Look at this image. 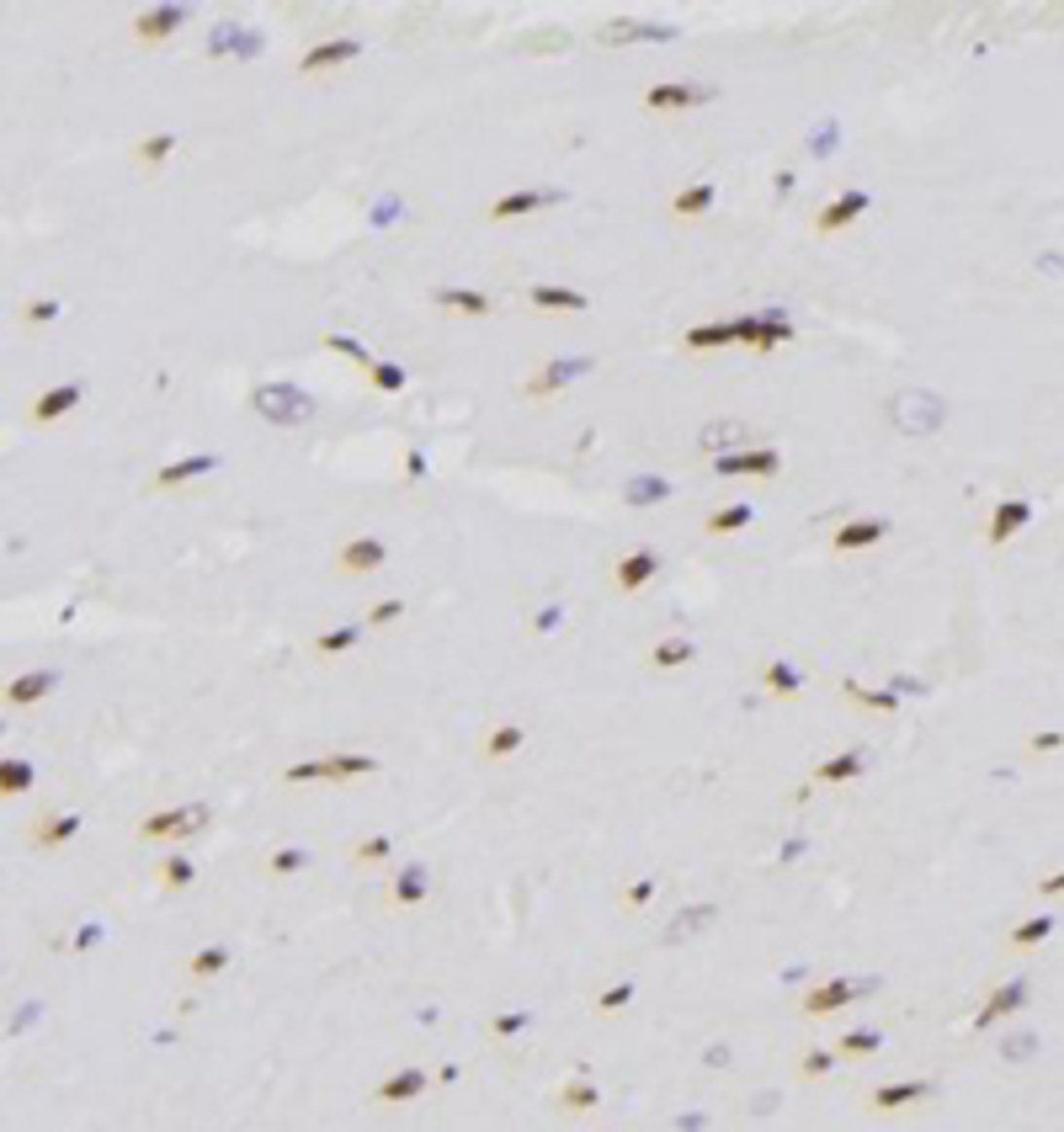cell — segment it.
<instances>
[{
  "label": "cell",
  "instance_id": "obj_1",
  "mask_svg": "<svg viewBox=\"0 0 1064 1132\" xmlns=\"http://www.w3.org/2000/svg\"><path fill=\"white\" fill-rule=\"evenodd\" d=\"M251 404L271 426H303L314 415V399L303 389H293V383H262V389L251 394Z\"/></svg>",
  "mask_w": 1064,
  "mask_h": 1132
},
{
  "label": "cell",
  "instance_id": "obj_2",
  "mask_svg": "<svg viewBox=\"0 0 1064 1132\" xmlns=\"http://www.w3.org/2000/svg\"><path fill=\"white\" fill-rule=\"evenodd\" d=\"M942 421H947V404L937 399V394H900V399H894V426L910 431V436L937 431Z\"/></svg>",
  "mask_w": 1064,
  "mask_h": 1132
},
{
  "label": "cell",
  "instance_id": "obj_3",
  "mask_svg": "<svg viewBox=\"0 0 1064 1132\" xmlns=\"http://www.w3.org/2000/svg\"><path fill=\"white\" fill-rule=\"evenodd\" d=\"M873 989H878V978H831V983H820V989L803 994L798 1011L803 1015H831V1011H841V1005L863 1000V994H873Z\"/></svg>",
  "mask_w": 1064,
  "mask_h": 1132
},
{
  "label": "cell",
  "instance_id": "obj_4",
  "mask_svg": "<svg viewBox=\"0 0 1064 1132\" xmlns=\"http://www.w3.org/2000/svg\"><path fill=\"white\" fill-rule=\"evenodd\" d=\"M777 468H783V452H772V447H740V452H719L713 458V473H751V479H777Z\"/></svg>",
  "mask_w": 1064,
  "mask_h": 1132
},
{
  "label": "cell",
  "instance_id": "obj_5",
  "mask_svg": "<svg viewBox=\"0 0 1064 1132\" xmlns=\"http://www.w3.org/2000/svg\"><path fill=\"white\" fill-rule=\"evenodd\" d=\"M208 819V808H165V813H150V819L139 824V840H187L197 824Z\"/></svg>",
  "mask_w": 1064,
  "mask_h": 1132
},
{
  "label": "cell",
  "instance_id": "obj_6",
  "mask_svg": "<svg viewBox=\"0 0 1064 1132\" xmlns=\"http://www.w3.org/2000/svg\"><path fill=\"white\" fill-rule=\"evenodd\" d=\"M868 191L863 187H852V191H841V197H831L820 213H814V234H835V229H852L857 219L868 213Z\"/></svg>",
  "mask_w": 1064,
  "mask_h": 1132
},
{
  "label": "cell",
  "instance_id": "obj_7",
  "mask_svg": "<svg viewBox=\"0 0 1064 1132\" xmlns=\"http://www.w3.org/2000/svg\"><path fill=\"white\" fill-rule=\"evenodd\" d=\"M585 367H591L585 357H553V361H543V372H532V378L522 383V394H527V399H549V394L564 389V383L581 378Z\"/></svg>",
  "mask_w": 1064,
  "mask_h": 1132
},
{
  "label": "cell",
  "instance_id": "obj_8",
  "mask_svg": "<svg viewBox=\"0 0 1064 1132\" xmlns=\"http://www.w3.org/2000/svg\"><path fill=\"white\" fill-rule=\"evenodd\" d=\"M708 96H713L708 86L660 81V86H650V90H644V107H650V112H692V107H703Z\"/></svg>",
  "mask_w": 1064,
  "mask_h": 1132
},
{
  "label": "cell",
  "instance_id": "obj_9",
  "mask_svg": "<svg viewBox=\"0 0 1064 1132\" xmlns=\"http://www.w3.org/2000/svg\"><path fill=\"white\" fill-rule=\"evenodd\" d=\"M1027 994H1033V989H1027V978H1006L1001 989H990V1000H984V1011L975 1015V1032H990V1026L1001 1021V1015L1022 1011V1005H1027Z\"/></svg>",
  "mask_w": 1064,
  "mask_h": 1132
},
{
  "label": "cell",
  "instance_id": "obj_10",
  "mask_svg": "<svg viewBox=\"0 0 1064 1132\" xmlns=\"http://www.w3.org/2000/svg\"><path fill=\"white\" fill-rule=\"evenodd\" d=\"M564 202V191H506V197L490 202V223H512V219H527L538 208H553Z\"/></svg>",
  "mask_w": 1064,
  "mask_h": 1132
},
{
  "label": "cell",
  "instance_id": "obj_11",
  "mask_svg": "<svg viewBox=\"0 0 1064 1132\" xmlns=\"http://www.w3.org/2000/svg\"><path fill=\"white\" fill-rule=\"evenodd\" d=\"M176 27H187V6H150L133 17V38L139 43H165Z\"/></svg>",
  "mask_w": 1064,
  "mask_h": 1132
},
{
  "label": "cell",
  "instance_id": "obj_12",
  "mask_svg": "<svg viewBox=\"0 0 1064 1132\" xmlns=\"http://www.w3.org/2000/svg\"><path fill=\"white\" fill-rule=\"evenodd\" d=\"M336 564H341L346 574H372V569L389 564V542L383 537H352L341 553H336Z\"/></svg>",
  "mask_w": 1064,
  "mask_h": 1132
},
{
  "label": "cell",
  "instance_id": "obj_13",
  "mask_svg": "<svg viewBox=\"0 0 1064 1132\" xmlns=\"http://www.w3.org/2000/svg\"><path fill=\"white\" fill-rule=\"evenodd\" d=\"M660 574V553L655 548H633L628 559H618V569H613V580H618V591H644V585Z\"/></svg>",
  "mask_w": 1064,
  "mask_h": 1132
},
{
  "label": "cell",
  "instance_id": "obj_14",
  "mask_svg": "<svg viewBox=\"0 0 1064 1132\" xmlns=\"http://www.w3.org/2000/svg\"><path fill=\"white\" fill-rule=\"evenodd\" d=\"M362 53L357 38H331V43H314L309 53L299 59V75H320V70H336V64H352Z\"/></svg>",
  "mask_w": 1064,
  "mask_h": 1132
},
{
  "label": "cell",
  "instance_id": "obj_15",
  "mask_svg": "<svg viewBox=\"0 0 1064 1132\" xmlns=\"http://www.w3.org/2000/svg\"><path fill=\"white\" fill-rule=\"evenodd\" d=\"M889 537V522H846V527H835V537H831V548L835 553H863V548H873V542H884Z\"/></svg>",
  "mask_w": 1064,
  "mask_h": 1132
},
{
  "label": "cell",
  "instance_id": "obj_16",
  "mask_svg": "<svg viewBox=\"0 0 1064 1132\" xmlns=\"http://www.w3.org/2000/svg\"><path fill=\"white\" fill-rule=\"evenodd\" d=\"M926 1095H932L926 1080H894V1084H884V1090L868 1095V1106H873V1112H900V1106H915V1101H926Z\"/></svg>",
  "mask_w": 1064,
  "mask_h": 1132
},
{
  "label": "cell",
  "instance_id": "obj_17",
  "mask_svg": "<svg viewBox=\"0 0 1064 1132\" xmlns=\"http://www.w3.org/2000/svg\"><path fill=\"white\" fill-rule=\"evenodd\" d=\"M75 404H81V383H59V389H49V394L32 399V421L49 426V421H59V415H70Z\"/></svg>",
  "mask_w": 1064,
  "mask_h": 1132
},
{
  "label": "cell",
  "instance_id": "obj_18",
  "mask_svg": "<svg viewBox=\"0 0 1064 1132\" xmlns=\"http://www.w3.org/2000/svg\"><path fill=\"white\" fill-rule=\"evenodd\" d=\"M59 686V670H38V675H17V681L6 686V702L11 707H32V702H43Z\"/></svg>",
  "mask_w": 1064,
  "mask_h": 1132
},
{
  "label": "cell",
  "instance_id": "obj_19",
  "mask_svg": "<svg viewBox=\"0 0 1064 1132\" xmlns=\"http://www.w3.org/2000/svg\"><path fill=\"white\" fill-rule=\"evenodd\" d=\"M863 772H868V750H863V744H852V750H841L835 761L814 766V782H852V776H863Z\"/></svg>",
  "mask_w": 1064,
  "mask_h": 1132
},
{
  "label": "cell",
  "instance_id": "obj_20",
  "mask_svg": "<svg viewBox=\"0 0 1064 1132\" xmlns=\"http://www.w3.org/2000/svg\"><path fill=\"white\" fill-rule=\"evenodd\" d=\"M219 468V458L213 452H197V458H181V463H165L160 473H155V490H176V484H187V479H197V473H213Z\"/></svg>",
  "mask_w": 1064,
  "mask_h": 1132
},
{
  "label": "cell",
  "instance_id": "obj_21",
  "mask_svg": "<svg viewBox=\"0 0 1064 1132\" xmlns=\"http://www.w3.org/2000/svg\"><path fill=\"white\" fill-rule=\"evenodd\" d=\"M426 1090V1069H394L389 1080L378 1084V1101L383 1106H400V1101H415Z\"/></svg>",
  "mask_w": 1064,
  "mask_h": 1132
},
{
  "label": "cell",
  "instance_id": "obj_22",
  "mask_svg": "<svg viewBox=\"0 0 1064 1132\" xmlns=\"http://www.w3.org/2000/svg\"><path fill=\"white\" fill-rule=\"evenodd\" d=\"M1027 522H1033V500H1006V505H995V516H990V542H1011V532L1027 527Z\"/></svg>",
  "mask_w": 1064,
  "mask_h": 1132
},
{
  "label": "cell",
  "instance_id": "obj_23",
  "mask_svg": "<svg viewBox=\"0 0 1064 1132\" xmlns=\"http://www.w3.org/2000/svg\"><path fill=\"white\" fill-rule=\"evenodd\" d=\"M527 303H532V309H570V314H581V309H585V292H575V288H549V282H532V288H527Z\"/></svg>",
  "mask_w": 1064,
  "mask_h": 1132
},
{
  "label": "cell",
  "instance_id": "obj_24",
  "mask_svg": "<svg viewBox=\"0 0 1064 1132\" xmlns=\"http://www.w3.org/2000/svg\"><path fill=\"white\" fill-rule=\"evenodd\" d=\"M432 298L443 303V309H458V314H469V320H484V314L495 309V303L484 298V292H474V288H437Z\"/></svg>",
  "mask_w": 1064,
  "mask_h": 1132
},
{
  "label": "cell",
  "instance_id": "obj_25",
  "mask_svg": "<svg viewBox=\"0 0 1064 1132\" xmlns=\"http://www.w3.org/2000/svg\"><path fill=\"white\" fill-rule=\"evenodd\" d=\"M81 830V813H49V819H38V830H32V845H43V851H53V845H64L70 835Z\"/></svg>",
  "mask_w": 1064,
  "mask_h": 1132
},
{
  "label": "cell",
  "instance_id": "obj_26",
  "mask_svg": "<svg viewBox=\"0 0 1064 1132\" xmlns=\"http://www.w3.org/2000/svg\"><path fill=\"white\" fill-rule=\"evenodd\" d=\"M713 197H719V191H713L708 181H692V187H682L671 197V213H676V219H697V213L713 208Z\"/></svg>",
  "mask_w": 1064,
  "mask_h": 1132
},
{
  "label": "cell",
  "instance_id": "obj_27",
  "mask_svg": "<svg viewBox=\"0 0 1064 1132\" xmlns=\"http://www.w3.org/2000/svg\"><path fill=\"white\" fill-rule=\"evenodd\" d=\"M655 43V38H676V27H650V21H613V27L602 32V43Z\"/></svg>",
  "mask_w": 1064,
  "mask_h": 1132
},
{
  "label": "cell",
  "instance_id": "obj_28",
  "mask_svg": "<svg viewBox=\"0 0 1064 1132\" xmlns=\"http://www.w3.org/2000/svg\"><path fill=\"white\" fill-rule=\"evenodd\" d=\"M719 346H734V320L692 325V330H687V351H719Z\"/></svg>",
  "mask_w": 1064,
  "mask_h": 1132
},
{
  "label": "cell",
  "instance_id": "obj_29",
  "mask_svg": "<svg viewBox=\"0 0 1064 1132\" xmlns=\"http://www.w3.org/2000/svg\"><path fill=\"white\" fill-rule=\"evenodd\" d=\"M697 660V643L692 638H665V643H655L650 649V665H660V670H676V665H692Z\"/></svg>",
  "mask_w": 1064,
  "mask_h": 1132
},
{
  "label": "cell",
  "instance_id": "obj_30",
  "mask_svg": "<svg viewBox=\"0 0 1064 1132\" xmlns=\"http://www.w3.org/2000/svg\"><path fill=\"white\" fill-rule=\"evenodd\" d=\"M522 739H527V734H522V723H501V729H490V734H484V755H490V761H506V755H516V750H522Z\"/></svg>",
  "mask_w": 1064,
  "mask_h": 1132
},
{
  "label": "cell",
  "instance_id": "obj_31",
  "mask_svg": "<svg viewBox=\"0 0 1064 1132\" xmlns=\"http://www.w3.org/2000/svg\"><path fill=\"white\" fill-rule=\"evenodd\" d=\"M1054 936V914H1038V920H1027V925H1016L1011 936H1006V946L1011 952H1027V946H1038V942H1048Z\"/></svg>",
  "mask_w": 1064,
  "mask_h": 1132
},
{
  "label": "cell",
  "instance_id": "obj_32",
  "mask_svg": "<svg viewBox=\"0 0 1064 1132\" xmlns=\"http://www.w3.org/2000/svg\"><path fill=\"white\" fill-rule=\"evenodd\" d=\"M751 505H724V511H713L708 516V537H729V532H745L751 527Z\"/></svg>",
  "mask_w": 1064,
  "mask_h": 1132
},
{
  "label": "cell",
  "instance_id": "obj_33",
  "mask_svg": "<svg viewBox=\"0 0 1064 1132\" xmlns=\"http://www.w3.org/2000/svg\"><path fill=\"white\" fill-rule=\"evenodd\" d=\"M426 888H432V882H426V867H405L400 877H394V904H421Z\"/></svg>",
  "mask_w": 1064,
  "mask_h": 1132
},
{
  "label": "cell",
  "instance_id": "obj_34",
  "mask_svg": "<svg viewBox=\"0 0 1064 1132\" xmlns=\"http://www.w3.org/2000/svg\"><path fill=\"white\" fill-rule=\"evenodd\" d=\"M798 686H803V675H798L788 660H772V665H766V692H772V697H798Z\"/></svg>",
  "mask_w": 1064,
  "mask_h": 1132
},
{
  "label": "cell",
  "instance_id": "obj_35",
  "mask_svg": "<svg viewBox=\"0 0 1064 1132\" xmlns=\"http://www.w3.org/2000/svg\"><path fill=\"white\" fill-rule=\"evenodd\" d=\"M559 1101H564V1112H596V1106H602V1090L585 1084V1080H570L559 1090Z\"/></svg>",
  "mask_w": 1064,
  "mask_h": 1132
},
{
  "label": "cell",
  "instance_id": "obj_36",
  "mask_svg": "<svg viewBox=\"0 0 1064 1132\" xmlns=\"http://www.w3.org/2000/svg\"><path fill=\"white\" fill-rule=\"evenodd\" d=\"M357 638H362V622H346V628L320 633V638H314V654H346Z\"/></svg>",
  "mask_w": 1064,
  "mask_h": 1132
},
{
  "label": "cell",
  "instance_id": "obj_37",
  "mask_svg": "<svg viewBox=\"0 0 1064 1132\" xmlns=\"http://www.w3.org/2000/svg\"><path fill=\"white\" fill-rule=\"evenodd\" d=\"M835 1047H841L846 1058H868V1052H878V1047H884V1032H873V1026H857V1032H846Z\"/></svg>",
  "mask_w": 1064,
  "mask_h": 1132
},
{
  "label": "cell",
  "instance_id": "obj_38",
  "mask_svg": "<svg viewBox=\"0 0 1064 1132\" xmlns=\"http://www.w3.org/2000/svg\"><path fill=\"white\" fill-rule=\"evenodd\" d=\"M719 447L740 452V447H745V426H734V421H719V426H708V431H703V452H719Z\"/></svg>",
  "mask_w": 1064,
  "mask_h": 1132
},
{
  "label": "cell",
  "instance_id": "obj_39",
  "mask_svg": "<svg viewBox=\"0 0 1064 1132\" xmlns=\"http://www.w3.org/2000/svg\"><path fill=\"white\" fill-rule=\"evenodd\" d=\"M288 782H341V772H336V761L325 755V761H299V766H288Z\"/></svg>",
  "mask_w": 1064,
  "mask_h": 1132
},
{
  "label": "cell",
  "instance_id": "obj_40",
  "mask_svg": "<svg viewBox=\"0 0 1064 1132\" xmlns=\"http://www.w3.org/2000/svg\"><path fill=\"white\" fill-rule=\"evenodd\" d=\"M171 150H176V133H155V139H139V144H133L139 165H150V171H155V165H165V154H171Z\"/></svg>",
  "mask_w": 1064,
  "mask_h": 1132
},
{
  "label": "cell",
  "instance_id": "obj_41",
  "mask_svg": "<svg viewBox=\"0 0 1064 1132\" xmlns=\"http://www.w3.org/2000/svg\"><path fill=\"white\" fill-rule=\"evenodd\" d=\"M224 962H230V946H202V952H192V978H213V973H224Z\"/></svg>",
  "mask_w": 1064,
  "mask_h": 1132
},
{
  "label": "cell",
  "instance_id": "obj_42",
  "mask_svg": "<svg viewBox=\"0 0 1064 1132\" xmlns=\"http://www.w3.org/2000/svg\"><path fill=\"white\" fill-rule=\"evenodd\" d=\"M32 787V766L27 761H0V792L6 798H17V792H27Z\"/></svg>",
  "mask_w": 1064,
  "mask_h": 1132
},
{
  "label": "cell",
  "instance_id": "obj_43",
  "mask_svg": "<svg viewBox=\"0 0 1064 1132\" xmlns=\"http://www.w3.org/2000/svg\"><path fill=\"white\" fill-rule=\"evenodd\" d=\"M368 378H372V389H378V394H400L405 389V367H394V361H372Z\"/></svg>",
  "mask_w": 1064,
  "mask_h": 1132
},
{
  "label": "cell",
  "instance_id": "obj_44",
  "mask_svg": "<svg viewBox=\"0 0 1064 1132\" xmlns=\"http://www.w3.org/2000/svg\"><path fill=\"white\" fill-rule=\"evenodd\" d=\"M389 851H394L389 835H372V840H362L357 851H352V862L357 867H378V862H389Z\"/></svg>",
  "mask_w": 1064,
  "mask_h": 1132
},
{
  "label": "cell",
  "instance_id": "obj_45",
  "mask_svg": "<svg viewBox=\"0 0 1064 1132\" xmlns=\"http://www.w3.org/2000/svg\"><path fill=\"white\" fill-rule=\"evenodd\" d=\"M665 495H671L665 479H633L628 484V505H655V500H665Z\"/></svg>",
  "mask_w": 1064,
  "mask_h": 1132
},
{
  "label": "cell",
  "instance_id": "obj_46",
  "mask_svg": "<svg viewBox=\"0 0 1064 1132\" xmlns=\"http://www.w3.org/2000/svg\"><path fill=\"white\" fill-rule=\"evenodd\" d=\"M160 882H165V888H187V882H192V856H165V867H160Z\"/></svg>",
  "mask_w": 1064,
  "mask_h": 1132
},
{
  "label": "cell",
  "instance_id": "obj_47",
  "mask_svg": "<svg viewBox=\"0 0 1064 1132\" xmlns=\"http://www.w3.org/2000/svg\"><path fill=\"white\" fill-rule=\"evenodd\" d=\"M277 877H288V872H303L309 867V851H299V845H288V851H271V862H266Z\"/></svg>",
  "mask_w": 1064,
  "mask_h": 1132
},
{
  "label": "cell",
  "instance_id": "obj_48",
  "mask_svg": "<svg viewBox=\"0 0 1064 1132\" xmlns=\"http://www.w3.org/2000/svg\"><path fill=\"white\" fill-rule=\"evenodd\" d=\"M803 1080H820V1074H831L835 1069V1047H814V1052H803Z\"/></svg>",
  "mask_w": 1064,
  "mask_h": 1132
},
{
  "label": "cell",
  "instance_id": "obj_49",
  "mask_svg": "<svg viewBox=\"0 0 1064 1132\" xmlns=\"http://www.w3.org/2000/svg\"><path fill=\"white\" fill-rule=\"evenodd\" d=\"M325 346H331V351H341V357H352L357 367H372L368 346H362V341H352V335H325Z\"/></svg>",
  "mask_w": 1064,
  "mask_h": 1132
},
{
  "label": "cell",
  "instance_id": "obj_50",
  "mask_svg": "<svg viewBox=\"0 0 1064 1132\" xmlns=\"http://www.w3.org/2000/svg\"><path fill=\"white\" fill-rule=\"evenodd\" d=\"M336 761V772L341 776H368V772H378V761L372 755H331Z\"/></svg>",
  "mask_w": 1064,
  "mask_h": 1132
},
{
  "label": "cell",
  "instance_id": "obj_51",
  "mask_svg": "<svg viewBox=\"0 0 1064 1132\" xmlns=\"http://www.w3.org/2000/svg\"><path fill=\"white\" fill-rule=\"evenodd\" d=\"M628 1000H633V983H618V989H602V994H596V1011L613 1015V1011H622Z\"/></svg>",
  "mask_w": 1064,
  "mask_h": 1132
},
{
  "label": "cell",
  "instance_id": "obj_52",
  "mask_svg": "<svg viewBox=\"0 0 1064 1132\" xmlns=\"http://www.w3.org/2000/svg\"><path fill=\"white\" fill-rule=\"evenodd\" d=\"M64 314V303L59 298H38V303H27V325H49V320H59Z\"/></svg>",
  "mask_w": 1064,
  "mask_h": 1132
},
{
  "label": "cell",
  "instance_id": "obj_53",
  "mask_svg": "<svg viewBox=\"0 0 1064 1132\" xmlns=\"http://www.w3.org/2000/svg\"><path fill=\"white\" fill-rule=\"evenodd\" d=\"M394 617H405V601H394V596H389V601H378V606L368 611V628H389Z\"/></svg>",
  "mask_w": 1064,
  "mask_h": 1132
},
{
  "label": "cell",
  "instance_id": "obj_54",
  "mask_svg": "<svg viewBox=\"0 0 1064 1132\" xmlns=\"http://www.w3.org/2000/svg\"><path fill=\"white\" fill-rule=\"evenodd\" d=\"M846 697H857V702H863V707H878V712H894V697H884V692H863V686H857V681H846Z\"/></svg>",
  "mask_w": 1064,
  "mask_h": 1132
},
{
  "label": "cell",
  "instance_id": "obj_55",
  "mask_svg": "<svg viewBox=\"0 0 1064 1132\" xmlns=\"http://www.w3.org/2000/svg\"><path fill=\"white\" fill-rule=\"evenodd\" d=\"M522 1026H532V1011H512V1015H501V1021H495V1032H501V1037H516Z\"/></svg>",
  "mask_w": 1064,
  "mask_h": 1132
},
{
  "label": "cell",
  "instance_id": "obj_56",
  "mask_svg": "<svg viewBox=\"0 0 1064 1132\" xmlns=\"http://www.w3.org/2000/svg\"><path fill=\"white\" fill-rule=\"evenodd\" d=\"M1027 744H1033V750H1059V744H1064V734H1033V739H1027Z\"/></svg>",
  "mask_w": 1064,
  "mask_h": 1132
},
{
  "label": "cell",
  "instance_id": "obj_57",
  "mask_svg": "<svg viewBox=\"0 0 1064 1132\" xmlns=\"http://www.w3.org/2000/svg\"><path fill=\"white\" fill-rule=\"evenodd\" d=\"M650 893H655V882H650V877H639V882H633V888H628V904H644V899H650Z\"/></svg>",
  "mask_w": 1064,
  "mask_h": 1132
},
{
  "label": "cell",
  "instance_id": "obj_58",
  "mask_svg": "<svg viewBox=\"0 0 1064 1132\" xmlns=\"http://www.w3.org/2000/svg\"><path fill=\"white\" fill-rule=\"evenodd\" d=\"M1038 893H1044V899H1048V893H1064V867L1054 872V877H1044V882H1038Z\"/></svg>",
  "mask_w": 1064,
  "mask_h": 1132
},
{
  "label": "cell",
  "instance_id": "obj_59",
  "mask_svg": "<svg viewBox=\"0 0 1064 1132\" xmlns=\"http://www.w3.org/2000/svg\"><path fill=\"white\" fill-rule=\"evenodd\" d=\"M405 473H410V479H426V458H421V452H410V458H405Z\"/></svg>",
  "mask_w": 1064,
  "mask_h": 1132
},
{
  "label": "cell",
  "instance_id": "obj_60",
  "mask_svg": "<svg viewBox=\"0 0 1064 1132\" xmlns=\"http://www.w3.org/2000/svg\"><path fill=\"white\" fill-rule=\"evenodd\" d=\"M1006 1052H1011V1058H1027V1052H1033V1037H1011V1043H1006Z\"/></svg>",
  "mask_w": 1064,
  "mask_h": 1132
}]
</instances>
